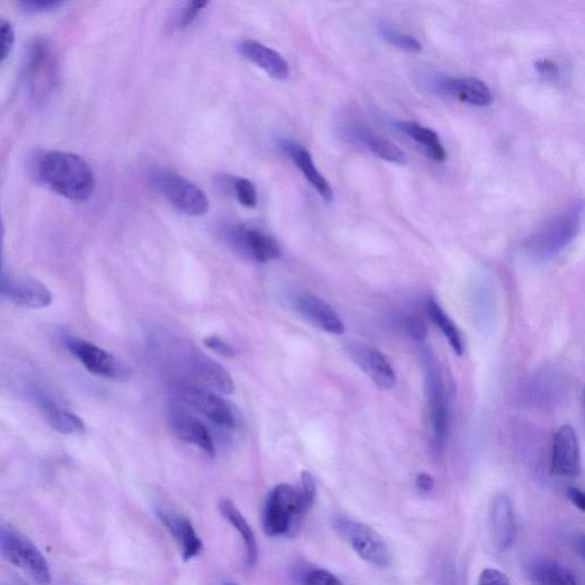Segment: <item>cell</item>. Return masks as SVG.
<instances>
[{
  "label": "cell",
  "instance_id": "6da1fadb",
  "mask_svg": "<svg viewBox=\"0 0 585 585\" xmlns=\"http://www.w3.org/2000/svg\"><path fill=\"white\" fill-rule=\"evenodd\" d=\"M29 167L38 183L71 202L85 203L93 196L94 173L78 155L60 150L38 151L31 157Z\"/></svg>",
  "mask_w": 585,
  "mask_h": 585
},
{
  "label": "cell",
  "instance_id": "7a4b0ae2",
  "mask_svg": "<svg viewBox=\"0 0 585 585\" xmlns=\"http://www.w3.org/2000/svg\"><path fill=\"white\" fill-rule=\"evenodd\" d=\"M582 215V203L566 208L526 240V254L540 262L555 259L579 235Z\"/></svg>",
  "mask_w": 585,
  "mask_h": 585
},
{
  "label": "cell",
  "instance_id": "3957f363",
  "mask_svg": "<svg viewBox=\"0 0 585 585\" xmlns=\"http://www.w3.org/2000/svg\"><path fill=\"white\" fill-rule=\"evenodd\" d=\"M308 509L304 507L298 488L278 485L269 493L263 510V530L271 538L298 532Z\"/></svg>",
  "mask_w": 585,
  "mask_h": 585
},
{
  "label": "cell",
  "instance_id": "277c9868",
  "mask_svg": "<svg viewBox=\"0 0 585 585\" xmlns=\"http://www.w3.org/2000/svg\"><path fill=\"white\" fill-rule=\"evenodd\" d=\"M24 78L30 96L37 103L51 98L58 85V61L50 44L37 39L28 47L24 56Z\"/></svg>",
  "mask_w": 585,
  "mask_h": 585
},
{
  "label": "cell",
  "instance_id": "5b68a950",
  "mask_svg": "<svg viewBox=\"0 0 585 585\" xmlns=\"http://www.w3.org/2000/svg\"><path fill=\"white\" fill-rule=\"evenodd\" d=\"M149 182L176 211L189 216H203L210 210V202L205 192L179 174L166 170H152L149 173Z\"/></svg>",
  "mask_w": 585,
  "mask_h": 585
},
{
  "label": "cell",
  "instance_id": "8992f818",
  "mask_svg": "<svg viewBox=\"0 0 585 585\" xmlns=\"http://www.w3.org/2000/svg\"><path fill=\"white\" fill-rule=\"evenodd\" d=\"M0 552L8 562L21 568L39 584L51 583L52 574L46 558L20 531L0 524Z\"/></svg>",
  "mask_w": 585,
  "mask_h": 585
},
{
  "label": "cell",
  "instance_id": "52a82bcc",
  "mask_svg": "<svg viewBox=\"0 0 585 585\" xmlns=\"http://www.w3.org/2000/svg\"><path fill=\"white\" fill-rule=\"evenodd\" d=\"M334 527L365 562L378 567L390 565L392 559L390 548L372 527L343 517L335 519Z\"/></svg>",
  "mask_w": 585,
  "mask_h": 585
},
{
  "label": "cell",
  "instance_id": "ba28073f",
  "mask_svg": "<svg viewBox=\"0 0 585 585\" xmlns=\"http://www.w3.org/2000/svg\"><path fill=\"white\" fill-rule=\"evenodd\" d=\"M176 394L183 404H186L199 414L206 416L216 426L224 429H235L237 418L231 406L213 392L194 387L180 386Z\"/></svg>",
  "mask_w": 585,
  "mask_h": 585
},
{
  "label": "cell",
  "instance_id": "9c48e42d",
  "mask_svg": "<svg viewBox=\"0 0 585 585\" xmlns=\"http://www.w3.org/2000/svg\"><path fill=\"white\" fill-rule=\"evenodd\" d=\"M431 91L448 96L476 107H487L493 102V95L483 80L475 77H450L434 75L428 79Z\"/></svg>",
  "mask_w": 585,
  "mask_h": 585
},
{
  "label": "cell",
  "instance_id": "30bf717a",
  "mask_svg": "<svg viewBox=\"0 0 585 585\" xmlns=\"http://www.w3.org/2000/svg\"><path fill=\"white\" fill-rule=\"evenodd\" d=\"M66 346L86 370L100 378L109 380H122L126 378L125 367L119 360L109 354L108 351L95 346L91 342L72 338H66Z\"/></svg>",
  "mask_w": 585,
  "mask_h": 585
},
{
  "label": "cell",
  "instance_id": "8fae6325",
  "mask_svg": "<svg viewBox=\"0 0 585 585\" xmlns=\"http://www.w3.org/2000/svg\"><path fill=\"white\" fill-rule=\"evenodd\" d=\"M427 392L429 402V421L431 445L437 453L443 452L448 435V410L444 386L437 366L428 362Z\"/></svg>",
  "mask_w": 585,
  "mask_h": 585
},
{
  "label": "cell",
  "instance_id": "7c38bea8",
  "mask_svg": "<svg viewBox=\"0 0 585 585\" xmlns=\"http://www.w3.org/2000/svg\"><path fill=\"white\" fill-rule=\"evenodd\" d=\"M232 243L247 256L256 262L266 263L280 258V248L276 238L258 228L236 226L229 231Z\"/></svg>",
  "mask_w": 585,
  "mask_h": 585
},
{
  "label": "cell",
  "instance_id": "4fadbf2b",
  "mask_svg": "<svg viewBox=\"0 0 585 585\" xmlns=\"http://www.w3.org/2000/svg\"><path fill=\"white\" fill-rule=\"evenodd\" d=\"M349 355L371 381L382 390L395 388L397 375L390 360L378 349L365 344H354Z\"/></svg>",
  "mask_w": 585,
  "mask_h": 585
},
{
  "label": "cell",
  "instance_id": "5bb4252c",
  "mask_svg": "<svg viewBox=\"0 0 585 585\" xmlns=\"http://www.w3.org/2000/svg\"><path fill=\"white\" fill-rule=\"evenodd\" d=\"M581 455L578 436L571 426H563L554 437L551 472L555 476L573 478L580 475Z\"/></svg>",
  "mask_w": 585,
  "mask_h": 585
},
{
  "label": "cell",
  "instance_id": "9a60e30c",
  "mask_svg": "<svg viewBox=\"0 0 585 585\" xmlns=\"http://www.w3.org/2000/svg\"><path fill=\"white\" fill-rule=\"evenodd\" d=\"M167 419L176 437L183 442L199 447L208 456L214 458L216 451L211 432L196 416L181 407L171 406Z\"/></svg>",
  "mask_w": 585,
  "mask_h": 585
},
{
  "label": "cell",
  "instance_id": "2e32d148",
  "mask_svg": "<svg viewBox=\"0 0 585 585\" xmlns=\"http://www.w3.org/2000/svg\"><path fill=\"white\" fill-rule=\"evenodd\" d=\"M0 294L18 306L35 310L50 307L53 301L50 290L34 278L2 280Z\"/></svg>",
  "mask_w": 585,
  "mask_h": 585
},
{
  "label": "cell",
  "instance_id": "e0dca14e",
  "mask_svg": "<svg viewBox=\"0 0 585 585\" xmlns=\"http://www.w3.org/2000/svg\"><path fill=\"white\" fill-rule=\"evenodd\" d=\"M490 532L496 549L507 551L516 540L514 507L506 493L496 494L490 508Z\"/></svg>",
  "mask_w": 585,
  "mask_h": 585
},
{
  "label": "cell",
  "instance_id": "ac0fdd59",
  "mask_svg": "<svg viewBox=\"0 0 585 585\" xmlns=\"http://www.w3.org/2000/svg\"><path fill=\"white\" fill-rule=\"evenodd\" d=\"M296 311L308 322L324 332L341 335L344 324L333 308L323 299L309 293H299L293 298Z\"/></svg>",
  "mask_w": 585,
  "mask_h": 585
},
{
  "label": "cell",
  "instance_id": "d6986e66",
  "mask_svg": "<svg viewBox=\"0 0 585 585\" xmlns=\"http://www.w3.org/2000/svg\"><path fill=\"white\" fill-rule=\"evenodd\" d=\"M157 515L175 542L178 543L182 557L186 562L200 555V552L203 551V543L189 519L164 510H158Z\"/></svg>",
  "mask_w": 585,
  "mask_h": 585
},
{
  "label": "cell",
  "instance_id": "ffe728a7",
  "mask_svg": "<svg viewBox=\"0 0 585 585\" xmlns=\"http://www.w3.org/2000/svg\"><path fill=\"white\" fill-rule=\"evenodd\" d=\"M239 53L243 58L255 64L256 67L266 71L267 74L276 80H286L290 77V66L282 55L266 45L244 40L239 45Z\"/></svg>",
  "mask_w": 585,
  "mask_h": 585
},
{
  "label": "cell",
  "instance_id": "44dd1931",
  "mask_svg": "<svg viewBox=\"0 0 585 585\" xmlns=\"http://www.w3.org/2000/svg\"><path fill=\"white\" fill-rule=\"evenodd\" d=\"M280 147H282L285 154L293 160L294 164L300 168L304 178L310 182L311 186L317 190L318 194L322 196L326 202H332V187L322 173L318 171L310 152L302 147L301 144L291 140L282 141Z\"/></svg>",
  "mask_w": 585,
  "mask_h": 585
},
{
  "label": "cell",
  "instance_id": "7402d4cb",
  "mask_svg": "<svg viewBox=\"0 0 585 585\" xmlns=\"http://www.w3.org/2000/svg\"><path fill=\"white\" fill-rule=\"evenodd\" d=\"M35 399L46 421L54 430L63 435L83 434L85 423L79 416L66 410L42 392H37Z\"/></svg>",
  "mask_w": 585,
  "mask_h": 585
},
{
  "label": "cell",
  "instance_id": "603a6c76",
  "mask_svg": "<svg viewBox=\"0 0 585 585\" xmlns=\"http://www.w3.org/2000/svg\"><path fill=\"white\" fill-rule=\"evenodd\" d=\"M396 130L404 133L408 138L419 144L426 152L427 156L437 163H444L447 159V152L443 143L440 142L439 136L431 128L419 123L410 122V120H397L392 123Z\"/></svg>",
  "mask_w": 585,
  "mask_h": 585
},
{
  "label": "cell",
  "instance_id": "cb8c5ba5",
  "mask_svg": "<svg viewBox=\"0 0 585 585\" xmlns=\"http://www.w3.org/2000/svg\"><path fill=\"white\" fill-rule=\"evenodd\" d=\"M221 515L228 520V523L235 527L240 538L244 541L246 549L247 565L253 567L258 560V542L250 524L242 515V512L235 506V503L224 499L219 504Z\"/></svg>",
  "mask_w": 585,
  "mask_h": 585
},
{
  "label": "cell",
  "instance_id": "d4e9b609",
  "mask_svg": "<svg viewBox=\"0 0 585 585\" xmlns=\"http://www.w3.org/2000/svg\"><path fill=\"white\" fill-rule=\"evenodd\" d=\"M354 138L362 143L365 148L372 151L376 157L387 160L392 164L405 165L407 163V156L402 149H399L395 143L368 130L365 126L354 128Z\"/></svg>",
  "mask_w": 585,
  "mask_h": 585
},
{
  "label": "cell",
  "instance_id": "484cf974",
  "mask_svg": "<svg viewBox=\"0 0 585 585\" xmlns=\"http://www.w3.org/2000/svg\"><path fill=\"white\" fill-rule=\"evenodd\" d=\"M194 371L200 380L222 394H232L235 390L234 381L229 373L211 358L197 356L194 360Z\"/></svg>",
  "mask_w": 585,
  "mask_h": 585
},
{
  "label": "cell",
  "instance_id": "4316f807",
  "mask_svg": "<svg viewBox=\"0 0 585 585\" xmlns=\"http://www.w3.org/2000/svg\"><path fill=\"white\" fill-rule=\"evenodd\" d=\"M426 308L432 323L442 331L455 354L462 355L464 352L462 335L451 317L446 314L442 307H440V304L435 298L428 299Z\"/></svg>",
  "mask_w": 585,
  "mask_h": 585
},
{
  "label": "cell",
  "instance_id": "83f0119b",
  "mask_svg": "<svg viewBox=\"0 0 585 585\" xmlns=\"http://www.w3.org/2000/svg\"><path fill=\"white\" fill-rule=\"evenodd\" d=\"M533 579L538 585H579L568 568L554 562L534 566Z\"/></svg>",
  "mask_w": 585,
  "mask_h": 585
},
{
  "label": "cell",
  "instance_id": "f1b7e54d",
  "mask_svg": "<svg viewBox=\"0 0 585 585\" xmlns=\"http://www.w3.org/2000/svg\"><path fill=\"white\" fill-rule=\"evenodd\" d=\"M378 35L384 42L399 50L408 53H419L422 50V44L412 35L403 34L388 23H380L378 26Z\"/></svg>",
  "mask_w": 585,
  "mask_h": 585
},
{
  "label": "cell",
  "instance_id": "f546056e",
  "mask_svg": "<svg viewBox=\"0 0 585 585\" xmlns=\"http://www.w3.org/2000/svg\"><path fill=\"white\" fill-rule=\"evenodd\" d=\"M232 187L235 189L240 204L248 208L258 205V191L250 180L237 178L232 181Z\"/></svg>",
  "mask_w": 585,
  "mask_h": 585
},
{
  "label": "cell",
  "instance_id": "4dcf8cb0",
  "mask_svg": "<svg viewBox=\"0 0 585 585\" xmlns=\"http://www.w3.org/2000/svg\"><path fill=\"white\" fill-rule=\"evenodd\" d=\"M301 500L308 510L314 507L317 496V483L311 472L303 471L301 475L300 487H298Z\"/></svg>",
  "mask_w": 585,
  "mask_h": 585
},
{
  "label": "cell",
  "instance_id": "1f68e13d",
  "mask_svg": "<svg viewBox=\"0 0 585 585\" xmlns=\"http://www.w3.org/2000/svg\"><path fill=\"white\" fill-rule=\"evenodd\" d=\"M302 585H344L333 573L316 568L303 576Z\"/></svg>",
  "mask_w": 585,
  "mask_h": 585
},
{
  "label": "cell",
  "instance_id": "d6a6232c",
  "mask_svg": "<svg viewBox=\"0 0 585 585\" xmlns=\"http://www.w3.org/2000/svg\"><path fill=\"white\" fill-rule=\"evenodd\" d=\"M15 40L12 24L0 19V63L10 55Z\"/></svg>",
  "mask_w": 585,
  "mask_h": 585
},
{
  "label": "cell",
  "instance_id": "836d02e7",
  "mask_svg": "<svg viewBox=\"0 0 585 585\" xmlns=\"http://www.w3.org/2000/svg\"><path fill=\"white\" fill-rule=\"evenodd\" d=\"M398 325L402 327L403 330L411 336V338L418 341L426 339V327H424L419 319L411 316H400L398 319Z\"/></svg>",
  "mask_w": 585,
  "mask_h": 585
},
{
  "label": "cell",
  "instance_id": "e575fe53",
  "mask_svg": "<svg viewBox=\"0 0 585 585\" xmlns=\"http://www.w3.org/2000/svg\"><path fill=\"white\" fill-rule=\"evenodd\" d=\"M62 5L63 2H58V0H24L19 3L22 10L29 13L51 12L58 10Z\"/></svg>",
  "mask_w": 585,
  "mask_h": 585
},
{
  "label": "cell",
  "instance_id": "d590c367",
  "mask_svg": "<svg viewBox=\"0 0 585 585\" xmlns=\"http://www.w3.org/2000/svg\"><path fill=\"white\" fill-rule=\"evenodd\" d=\"M205 346L214 351L216 355L224 358H234L236 356V350L231 346L230 343L223 341L219 336H208L204 340Z\"/></svg>",
  "mask_w": 585,
  "mask_h": 585
},
{
  "label": "cell",
  "instance_id": "8d00e7d4",
  "mask_svg": "<svg viewBox=\"0 0 585 585\" xmlns=\"http://www.w3.org/2000/svg\"><path fill=\"white\" fill-rule=\"evenodd\" d=\"M207 5L208 3L204 2V0H196V2H191L186 8H184V11L181 15L180 26L182 28L189 27L190 24L197 19L199 13L202 12L205 7H207Z\"/></svg>",
  "mask_w": 585,
  "mask_h": 585
},
{
  "label": "cell",
  "instance_id": "74e56055",
  "mask_svg": "<svg viewBox=\"0 0 585 585\" xmlns=\"http://www.w3.org/2000/svg\"><path fill=\"white\" fill-rule=\"evenodd\" d=\"M478 585H510L508 576L495 568H486L480 574Z\"/></svg>",
  "mask_w": 585,
  "mask_h": 585
},
{
  "label": "cell",
  "instance_id": "f35d334b",
  "mask_svg": "<svg viewBox=\"0 0 585 585\" xmlns=\"http://www.w3.org/2000/svg\"><path fill=\"white\" fill-rule=\"evenodd\" d=\"M536 71L539 72L540 75L544 77H556L558 75L559 69L556 66V63L549 61V60H542L535 63Z\"/></svg>",
  "mask_w": 585,
  "mask_h": 585
},
{
  "label": "cell",
  "instance_id": "ab89813d",
  "mask_svg": "<svg viewBox=\"0 0 585 585\" xmlns=\"http://www.w3.org/2000/svg\"><path fill=\"white\" fill-rule=\"evenodd\" d=\"M567 496L568 499L574 504L576 508L580 511H584L585 508V498L584 493L576 487H568L567 488Z\"/></svg>",
  "mask_w": 585,
  "mask_h": 585
},
{
  "label": "cell",
  "instance_id": "60d3db41",
  "mask_svg": "<svg viewBox=\"0 0 585 585\" xmlns=\"http://www.w3.org/2000/svg\"><path fill=\"white\" fill-rule=\"evenodd\" d=\"M416 486H418L421 492L429 493L435 486V480L430 475L426 474V472H422V474L416 477Z\"/></svg>",
  "mask_w": 585,
  "mask_h": 585
},
{
  "label": "cell",
  "instance_id": "b9f144b4",
  "mask_svg": "<svg viewBox=\"0 0 585 585\" xmlns=\"http://www.w3.org/2000/svg\"><path fill=\"white\" fill-rule=\"evenodd\" d=\"M2 236V223H0V260H2ZM0 263H2V261H0Z\"/></svg>",
  "mask_w": 585,
  "mask_h": 585
},
{
  "label": "cell",
  "instance_id": "7bdbcfd3",
  "mask_svg": "<svg viewBox=\"0 0 585 585\" xmlns=\"http://www.w3.org/2000/svg\"><path fill=\"white\" fill-rule=\"evenodd\" d=\"M223 585H238V584L232 583V582H228V583H224Z\"/></svg>",
  "mask_w": 585,
  "mask_h": 585
}]
</instances>
